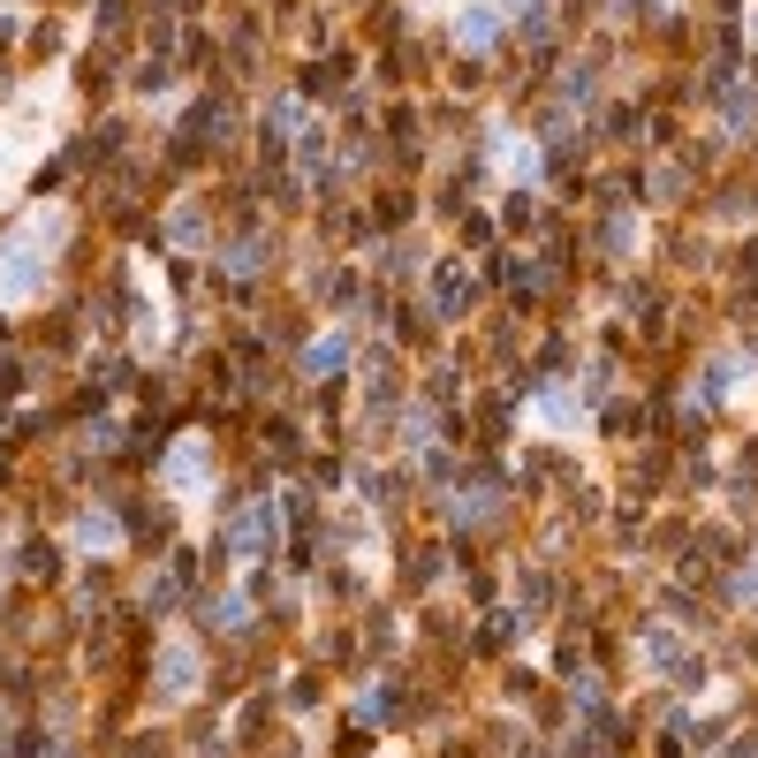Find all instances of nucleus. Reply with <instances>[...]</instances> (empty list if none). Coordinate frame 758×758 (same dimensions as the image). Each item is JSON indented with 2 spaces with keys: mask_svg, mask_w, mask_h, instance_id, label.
Segmentation results:
<instances>
[{
  "mask_svg": "<svg viewBox=\"0 0 758 758\" xmlns=\"http://www.w3.org/2000/svg\"><path fill=\"white\" fill-rule=\"evenodd\" d=\"M76 539H84V546H115V524H107V516H84V531H76Z\"/></svg>",
  "mask_w": 758,
  "mask_h": 758,
  "instance_id": "nucleus-6",
  "label": "nucleus"
},
{
  "mask_svg": "<svg viewBox=\"0 0 758 758\" xmlns=\"http://www.w3.org/2000/svg\"><path fill=\"white\" fill-rule=\"evenodd\" d=\"M175 485H182V493H197V485H205V448H182V455H175Z\"/></svg>",
  "mask_w": 758,
  "mask_h": 758,
  "instance_id": "nucleus-4",
  "label": "nucleus"
},
{
  "mask_svg": "<svg viewBox=\"0 0 758 758\" xmlns=\"http://www.w3.org/2000/svg\"><path fill=\"white\" fill-rule=\"evenodd\" d=\"M61 213L46 205V213H31L15 236H8V251H0V303H31L46 289V274H53V243H61Z\"/></svg>",
  "mask_w": 758,
  "mask_h": 758,
  "instance_id": "nucleus-1",
  "label": "nucleus"
},
{
  "mask_svg": "<svg viewBox=\"0 0 758 758\" xmlns=\"http://www.w3.org/2000/svg\"><path fill=\"white\" fill-rule=\"evenodd\" d=\"M539 418H546V425H569V418H577V402H569V395H562V387H554V395H546V402H539Z\"/></svg>",
  "mask_w": 758,
  "mask_h": 758,
  "instance_id": "nucleus-5",
  "label": "nucleus"
},
{
  "mask_svg": "<svg viewBox=\"0 0 758 758\" xmlns=\"http://www.w3.org/2000/svg\"><path fill=\"white\" fill-rule=\"evenodd\" d=\"M236 546H243V554H258V562H266V554H274V508H251V516H243V524H236Z\"/></svg>",
  "mask_w": 758,
  "mask_h": 758,
  "instance_id": "nucleus-3",
  "label": "nucleus"
},
{
  "mask_svg": "<svg viewBox=\"0 0 758 758\" xmlns=\"http://www.w3.org/2000/svg\"><path fill=\"white\" fill-rule=\"evenodd\" d=\"M190 675H197L190 645H167V652H159V698H190Z\"/></svg>",
  "mask_w": 758,
  "mask_h": 758,
  "instance_id": "nucleus-2",
  "label": "nucleus"
},
{
  "mask_svg": "<svg viewBox=\"0 0 758 758\" xmlns=\"http://www.w3.org/2000/svg\"><path fill=\"white\" fill-rule=\"evenodd\" d=\"M341 357H349V349H341V341H318V349H311V372H334V364H341Z\"/></svg>",
  "mask_w": 758,
  "mask_h": 758,
  "instance_id": "nucleus-7",
  "label": "nucleus"
}]
</instances>
